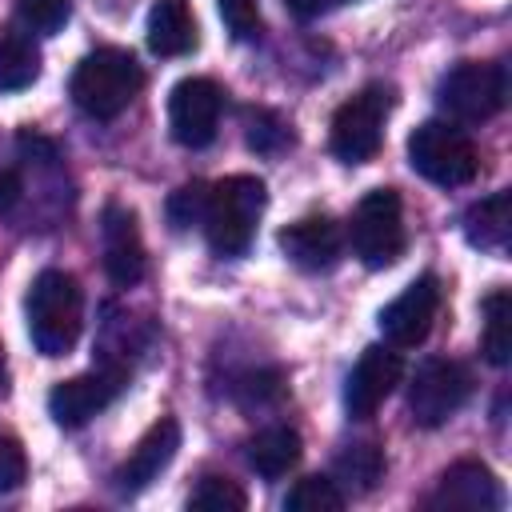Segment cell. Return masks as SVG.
<instances>
[{
  "label": "cell",
  "instance_id": "cell-1",
  "mask_svg": "<svg viewBox=\"0 0 512 512\" xmlns=\"http://www.w3.org/2000/svg\"><path fill=\"white\" fill-rule=\"evenodd\" d=\"M24 312H28V336L36 344V352L68 356L76 348L80 328H84V292H80L76 276L60 272V268L40 272L28 288Z\"/></svg>",
  "mask_w": 512,
  "mask_h": 512
},
{
  "label": "cell",
  "instance_id": "cell-2",
  "mask_svg": "<svg viewBox=\"0 0 512 512\" xmlns=\"http://www.w3.org/2000/svg\"><path fill=\"white\" fill-rule=\"evenodd\" d=\"M264 204H268V188L260 176H224L208 184V208L200 220L208 248L216 256H244L264 216Z\"/></svg>",
  "mask_w": 512,
  "mask_h": 512
},
{
  "label": "cell",
  "instance_id": "cell-3",
  "mask_svg": "<svg viewBox=\"0 0 512 512\" xmlns=\"http://www.w3.org/2000/svg\"><path fill=\"white\" fill-rule=\"evenodd\" d=\"M140 88H144V68L124 48H96V52H88L76 64L72 84H68L76 108L84 116H92V120L120 116L140 96Z\"/></svg>",
  "mask_w": 512,
  "mask_h": 512
},
{
  "label": "cell",
  "instance_id": "cell-4",
  "mask_svg": "<svg viewBox=\"0 0 512 512\" xmlns=\"http://www.w3.org/2000/svg\"><path fill=\"white\" fill-rule=\"evenodd\" d=\"M408 164L412 172H420L440 188H464L480 172L476 144L468 140V132H460L448 120H424L408 136Z\"/></svg>",
  "mask_w": 512,
  "mask_h": 512
},
{
  "label": "cell",
  "instance_id": "cell-5",
  "mask_svg": "<svg viewBox=\"0 0 512 512\" xmlns=\"http://www.w3.org/2000/svg\"><path fill=\"white\" fill-rule=\"evenodd\" d=\"M436 100L452 120L464 124L492 120L508 100V72L504 64L492 60H460L440 76Z\"/></svg>",
  "mask_w": 512,
  "mask_h": 512
},
{
  "label": "cell",
  "instance_id": "cell-6",
  "mask_svg": "<svg viewBox=\"0 0 512 512\" xmlns=\"http://www.w3.org/2000/svg\"><path fill=\"white\" fill-rule=\"evenodd\" d=\"M352 252L364 268H392L404 252V208L396 188H372L352 212Z\"/></svg>",
  "mask_w": 512,
  "mask_h": 512
},
{
  "label": "cell",
  "instance_id": "cell-7",
  "mask_svg": "<svg viewBox=\"0 0 512 512\" xmlns=\"http://www.w3.org/2000/svg\"><path fill=\"white\" fill-rule=\"evenodd\" d=\"M388 112H392V88H384V84H368L356 96H348L336 108L332 132H328V144H332L336 160H344V164L372 160L380 140H384Z\"/></svg>",
  "mask_w": 512,
  "mask_h": 512
},
{
  "label": "cell",
  "instance_id": "cell-8",
  "mask_svg": "<svg viewBox=\"0 0 512 512\" xmlns=\"http://www.w3.org/2000/svg\"><path fill=\"white\" fill-rule=\"evenodd\" d=\"M468 396H472V372L460 360L432 356L416 368L408 384V412L420 428H440L464 408Z\"/></svg>",
  "mask_w": 512,
  "mask_h": 512
},
{
  "label": "cell",
  "instance_id": "cell-9",
  "mask_svg": "<svg viewBox=\"0 0 512 512\" xmlns=\"http://www.w3.org/2000/svg\"><path fill=\"white\" fill-rule=\"evenodd\" d=\"M124 384H128V368L124 364H100V368H92L84 376L60 380L48 392V416L60 428H80L92 416H100L124 392Z\"/></svg>",
  "mask_w": 512,
  "mask_h": 512
},
{
  "label": "cell",
  "instance_id": "cell-10",
  "mask_svg": "<svg viewBox=\"0 0 512 512\" xmlns=\"http://www.w3.org/2000/svg\"><path fill=\"white\" fill-rule=\"evenodd\" d=\"M224 92L208 76H188L168 92V132L184 148H204L216 140Z\"/></svg>",
  "mask_w": 512,
  "mask_h": 512
},
{
  "label": "cell",
  "instance_id": "cell-11",
  "mask_svg": "<svg viewBox=\"0 0 512 512\" xmlns=\"http://www.w3.org/2000/svg\"><path fill=\"white\" fill-rule=\"evenodd\" d=\"M436 312H440V280L436 276H420L392 304L380 308V332L396 348H416L432 332Z\"/></svg>",
  "mask_w": 512,
  "mask_h": 512
},
{
  "label": "cell",
  "instance_id": "cell-12",
  "mask_svg": "<svg viewBox=\"0 0 512 512\" xmlns=\"http://www.w3.org/2000/svg\"><path fill=\"white\" fill-rule=\"evenodd\" d=\"M500 504H504L500 480H496L492 468L480 464V460H460V464H452V468L436 480L432 496L424 500V508H432V512H496Z\"/></svg>",
  "mask_w": 512,
  "mask_h": 512
},
{
  "label": "cell",
  "instance_id": "cell-13",
  "mask_svg": "<svg viewBox=\"0 0 512 512\" xmlns=\"http://www.w3.org/2000/svg\"><path fill=\"white\" fill-rule=\"evenodd\" d=\"M400 376H404V364H400L396 352H388L380 344L364 348L360 360L352 364L348 380H344V408H348V416L352 420H368L392 396V388L400 384Z\"/></svg>",
  "mask_w": 512,
  "mask_h": 512
},
{
  "label": "cell",
  "instance_id": "cell-14",
  "mask_svg": "<svg viewBox=\"0 0 512 512\" xmlns=\"http://www.w3.org/2000/svg\"><path fill=\"white\" fill-rule=\"evenodd\" d=\"M100 240H104V272L116 288H132L144 280V240L136 212L124 204H108L100 212Z\"/></svg>",
  "mask_w": 512,
  "mask_h": 512
},
{
  "label": "cell",
  "instance_id": "cell-15",
  "mask_svg": "<svg viewBox=\"0 0 512 512\" xmlns=\"http://www.w3.org/2000/svg\"><path fill=\"white\" fill-rule=\"evenodd\" d=\"M176 448H180V424H176L172 416L156 420V424L136 440V448L128 452V460L112 472V488H116L120 496H136V492H144V488L172 464Z\"/></svg>",
  "mask_w": 512,
  "mask_h": 512
},
{
  "label": "cell",
  "instance_id": "cell-16",
  "mask_svg": "<svg viewBox=\"0 0 512 512\" xmlns=\"http://www.w3.org/2000/svg\"><path fill=\"white\" fill-rule=\"evenodd\" d=\"M340 248H344V232L332 216H304V220L280 228V252L304 272L336 268Z\"/></svg>",
  "mask_w": 512,
  "mask_h": 512
},
{
  "label": "cell",
  "instance_id": "cell-17",
  "mask_svg": "<svg viewBox=\"0 0 512 512\" xmlns=\"http://www.w3.org/2000/svg\"><path fill=\"white\" fill-rule=\"evenodd\" d=\"M200 44L188 0H156L148 12V48L156 56H188Z\"/></svg>",
  "mask_w": 512,
  "mask_h": 512
},
{
  "label": "cell",
  "instance_id": "cell-18",
  "mask_svg": "<svg viewBox=\"0 0 512 512\" xmlns=\"http://www.w3.org/2000/svg\"><path fill=\"white\" fill-rule=\"evenodd\" d=\"M464 236L472 248L504 256L508 240H512V196L508 192H492L480 204H472L464 212Z\"/></svg>",
  "mask_w": 512,
  "mask_h": 512
},
{
  "label": "cell",
  "instance_id": "cell-19",
  "mask_svg": "<svg viewBox=\"0 0 512 512\" xmlns=\"http://www.w3.org/2000/svg\"><path fill=\"white\" fill-rule=\"evenodd\" d=\"M244 460L256 476L264 480H280L296 460H300V436L296 428L288 424H272V428H260L248 444H244Z\"/></svg>",
  "mask_w": 512,
  "mask_h": 512
},
{
  "label": "cell",
  "instance_id": "cell-20",
  "mask_svg": "<svg viewBox=\"0 0 512 512\" xmlns=\"http://www.w3.org/2000/svg\"><path fill=\"white\" fill-rule=\"evenodd\" d=\"M40 76V48L24 28L0 32V92H20Z\"/></svg>",
  "mask_w": 512,
  "mask_h": 512
},
{
  "label": "cell",
  "instance_id": "cell-21",
  "mask_svg": "<svg viewBox=\"0 0 512 512\" xmlns=\"http://www.w3.org/2000/svg\"><path fill=\"white\" fill-rule=\"evenodd\" d=\"M480 312H484L480 352L492 368H504L512 360V296H508V288H492L484 296Z\"/></svg>",
  "mask_w": 512,
  "mask_h": 512
},
{
  "label": "cell",
  "instance_id": "cell-22",
  "mask_svg": "<svg viewBox=\"0 0 512 512\" xmlns=\"http://www.w3.org/2000/svg\"><path fill=\"white\" fill-rule=\"evenodd\" d=\"M384 452L376 448V444H368V440H360V444H348L340 456H336V488L344 492H372L380 480H384Z\"/></svg>",
  "mask_w": 512,
  "mask_h": 512
},
{
  "label": "cell",
  "instance_id": "cell-23",
  "mask_svg": "<svg viewBox=\"0 0 512 512\" xmlns=\"http://www.w3.org/2000/svg\"><path fill=\"white\" fill-rule=\"evenodd\" d=\"M340 508H344V492L336 488L332 476H304L284 496V512H340Z\"/></svg>",
  "mask_w": 512,
  "mask_h": 512
},
{
  "label": "cell",
  "instance_id": "cell-24",
  "mask_svg": "<svg viewBox=\"0 0 512 512\" xmlns=\"http://www.w3.org/2000/svg\"><path fill=\"white\" fill-rule=\"evenodd\" d=\"M188 504H192V508H204V512H240V508L248 504V496H244V488H240L236 480H228V476H204V480L192 488Z\"/></svg>",
  "mask_w": 512,
  "mask_h": 512
},
{
  "label": "cell",
  "instance_id": "cell-25",
  "mask_svg": "<svg viewBox=\"0 0 512 512\" xmlns=\"http://www.w3.org/2000/svg\"><path fill=\"white\" fill-rule=\"evenodd\" d=\"M16 16L28 32H40V36H52L68 24L72 16V0H16Z\"/></svg>",
  "mask_w": 512,
  "mask_h": 512
},
{
  "label": "cell",
  "instance_id": "cell-26",
  "mask_svg": "<svg viewBox=\"0 0 512 512\" xmlns=\"http://www.w3.org/2000/svg\"><path fill=\"white\" fill-rule=\"evenodd\" d=\"M204 208H208V184H200V180L180 184V188L168 196V204H164L168 224H172L176 232H184V228L200 224V220H204Z\"/></svg>",
  "mask_w": 512,
  "mask_h": 512
},
{
  "label": "cell",
  "instance_id": "cell-27",
  "mask_svg": "<svg viewBox=\"0 0 512 512\" xmlns=\"http://www.w3.org/2000/svg\"><path fill=\"white\" fill-rule=\"evenodd\" d=\"M284 144H292V132L288 124L276 116V112H248V148L256 152H280Z\"/></svg>",
  "mask_w": 512,
  "mask_h": 512
},
{
  "label": "cell",
  "instance_id": "cell-28",
  "mask_svg": "<svg viewBox=\"0 0 512 512\" xmlns=\"http://www.w3.org/2000/svg\"><path fill=\"white\" fill-rule=\"evenodd\" d=\"M220 4V20L236 40H252L260 36V4L256 0H216Z\"/></svg>",
  "mask_w": 512,
  "mask_h": 512
},
{
  "label": "cell",
  "instance_id": "cell-29",
  "mask_svg": "<svg viewBox=\"0 0 512 512\" xmlns=\"http://www.w3.org/2000/svg\"><path fill=\"white\" fill-rule=\"evenodd\" d=\"M28 476V460H24V448L0 432V492H12L20 488Z\"/></svg>",
  "mask_w": 512,
  "mask_h": 512
},
{
  "label": "cell",
  "instance_id": "cell-30",
  "mask_svg": "<svg viewBox=\"0 0 512 512\" xmlns=\"http://www.w3.org/2000/svg\"><path fill=\"white\" fill-rule=\"evenodd\" d=\"M344 4H352V0H284V8H288L296 20H316V16L336 12V8H344Z\"/></svg>",
  "mask_w": 512,
  "mask_h": 512
},
{
  "label": "cell",
  "instance_id": "cell-31",
  "mask_svg": "<svg viewBox=\"0 0 512 512\" xmlns=\"http://www.w3.org/2000/svg\"><path fill=\"white\" fill-rule=\"evenodd\" d=\"M24 196V184L16 172H0V216H8Z\"/></svg>",
  "mask_w": 512,
  "mask_h": 512
},
{
  "label": "cell",
  "instance_id": "cell-32",
  "mask_svg": "<svg viewBox=\"0 0 512 512\" xmlns=\"http://www.w3.org/2000/svg\"><path fill=\"white\" fill-rule=\"evenodd\" d=\"M4 388H8V368H4V352H0V396H4Z\"/></svg>",
  "mask_w": 512,
  "mask_h": 512
}]
</instances>
